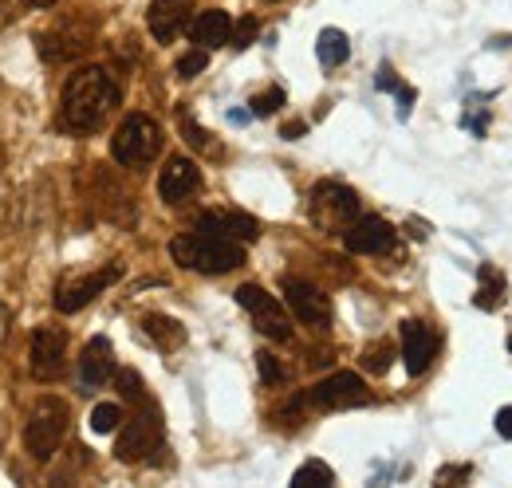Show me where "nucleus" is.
I'll return each instance as SVG.
<instances>
[{
    "mask_svg": "<svg viewBox=\"0 0 512 488\" xmlns=\"http://www.w3.org/2000/svg\"><path fill=\"white\" fill-rule=\"evenodd\" d=\"M119 107V87L103 67H79L75 75H67L64 103H60V119L75 134H91L111 119V111Z\"/></svg>",
    "mask_w": 512,
    "mask_h": 488,
    "instance_id": "f257e3e1",
    "label": "nucleus"
},
{
    "mask_svg": "<svg viewBox=\"0 0 512 488\" xmlns=\"http://www.w3.org/2000/svg\"><path fill=\"white\" fill-rule=\"evenodd\" d=\"M170 256L193 268V272H209V276H221V272H233L245 264V248L241 241H229V237H209V233H186V237H174L170 241Z\"/></svg>",
    "mask_w": 512,
    "mask_h": 488,
    "instance_id": "f03ea898",
    "label": "nucleus"
},
{
    "mask_svg": "<svg viewBox=\"0 0 512 488\" xmlns=\"http://www.w3.org/2000/svg\"><path fill=\"white\" fill-rule=\"evenodd\" d=\"M67 422H71V410H67L64 398L44 394V398L32 406L28 422H24V449H28L36 461H48V457L60 449V441L67 437Z\"/></svg>",
    "mask_w": 512,
    "mask_h": 488,
    "instance_id": "7ed1b4c3",
    "label": "nucleus"
},
{
    "mask_svg": "<svg viewBox=\"0 0 512 488\" xmlns=\"http://www.w3.org/2000/svg\"><path fill=\"white\" fill-rule=\"evenodd\" d=\"M158 150H162V126L154 119H146V115H127L123 126L115 130V138H111L115 162H119V166H130V170L154 162Z\"/></svg>",
    "mask_w": 512,
    "mask_h": 488,
    "instance_id": "20e7f679",
    "label": "nucleus"
},
{
    "mask_svg": "<svg viewBox=\"0 0 512 488\" xmlns=\"http://www.w3.org/2000/svg\"><path fill=\"white\" fill-rule=\"evenodd\" d=\"M67 359V331L56 323H44L32 331V347H28V366L36 382H56L64 374Z\"/></svg>",
    "mask_w": 512,
    "mask_h": 488,
    "instance_id": "39448f33",
    "label": "nucleus"
},
{
    "mask_svg": "<svg viewBox=\"0 0 512 488\" xmlns=\"http://www.w3.org/2000/svg\"><path fill=\"white\" fill-rule=\"evenodd\" d=\"M359 217V197L355 189L347 185H335V182H323L316 185L312 193V221L323 225V229H343Z\"/></svg>",
    "mask_w": 512,
    "mask_h": 488,
    "instance_id": "423d86ee",
    "label": "nucleus"
},
{
    "mask_svg": "<svg viewBox=\"0 0 512 488\" xmlns=\"http://www.w3.org/2000/svg\"><path fill=\"white\" fill-rule=\"evenodd\" d=\"M237 304L245 307V311H253L256 319V331L260 335H268V339H292V323H288V315L280 311V304L264 292V288H256V284H241L237 288Z\"/></svg>",
    "mask_w": 512,
    "mask_h": 488,
    "instance_id": "0eeeda50",
    "label": "nucleus"
},
{
    "mask_svg": "<svg viewBox=\"0 0 512 488\" xmlns=\"http://www.w3.org/2000/svg\"><path fill=\"white\" fill-rule=\"evenodd\" d=\"M123 276V264H107V268H99V272H91V276H71V280H60V288H56V307L71 315V311H79V307H87L103 288H111L115 280Z\"/></svg>",
    "mask_w": 512,
    "mask_h": 488,
    "instance_id": "6e6552de",
    "label": "nucleus"
},
{
    "mask_svg": "<svg viewBox=\"0 0 512 488\" xmlns=\"http://www.w3.org/2000/svg\"><path fill=\"white\" fill-rule=\"evenodd\" d=\"M371 394H367V382L351 370H339L331 378H323L312 386V402L320 410H351V406H363Z\"/></svg>",
    "mask_w": 512,
    "mask_h": 488,
    "instance_id": "1a4fd4ad",
    "label": "nucleus"
},
{
    "mask_svg": "<svg viewBox=\"0 0 512 488\" xmlns=\"http://www.w3.org/2000/svg\"><path fill=\"white\" fill-rule=\"evenodd\" d=\"M284 300L292 307V315L300 323H308V327H327L331 323V300L323 296L316 284H308V280L288 276L284 280Z\"/></svg>",
    "mask_w": 512,
    "mask_h": 488,
    "instance_id": "9d476101",
    "label": "nucleus"
},
{
    "mask_svg": "<svg viewBox=\"0 0 512 488\" xmlns=\"http://www.w3.org/2000/svg\"><path fill=\"white\" fill-rule=\"evenodd\" d=\"M343 244L355 252V256H383L394 248V225L383 217H355L343 233Z\"/></svg>",
    "mask_w": 512,
    "mask_h": 488,
    "instance_id": "9b49d317",
    "label": "nucleus"
},
{
    "mask_svg": "<svg viewBox=\"0 0 512 488\" xmlns=\"http://www.w3.org/2000/svg\"><path fill=\"white\" fill-rule=\"evenodd\" d=\"M398 335H402V363H406V370L410 374H426L430 363H434V351H438L434 331L422 319H406L398 327Z\"/></svg>",
    "mask_w": 512,
    "mask_h": 488,
    "instance_id": "f8f14e48",
    "label": "nucleus"
},
{
    "mask_svg": "<svg viewBox=\"0 0 512 488\" xmlns=\"http://www.w3.org/2000/svg\"><path fill=\"white\" fill-rule=\"evenodd\" d=\"M197 8V0H154L146 12V24L154 32L158 44H174L178 32L190 24V12Z\"/></svg>",
    "mask_w": 512,
    "mask_h": 488,
    "instance_id": "ddd939ff",
    "label": "nucleus"
},
{
    "mask_svg": "<svg viewBox=\"0 0 512 488\" xmlns=\"http://www.w3.org/2000/svg\"><path fill=\"white\" fill-rule=\"evenodd\" d=\"M197 185H201V170L193 166L190 158H170L166 170L158 174V193H162V201H170V205H178V201H186L190 193H197Z\"/></svg>",
    "mask_w": 512,
    "mask_h": 488,
    "instance_id": "4468645a",
    "label": "nucleus"
},
{
    "mask_svg": "<svg viewBox=\"0 0 512 488\" xmlns=\"http://www.w3.org/2000/svg\"><path fill=\"white\" fill-rule=\"evenodd\" d=\"M197 233H209V237H229V241L249 244L260 237V225H256L249 213H205L197 221Z\"/></svg>",
    "mask_w": 512,
    "mask_h": 488,
    "instance_id": "2eb2a0df",
    "label": "nucleus"
},
{
    "mask_svg": "<svg viewBox=\"0 0 512 488\" xmlns=\"http://www.w3.org/2000/svg\"><path fill=\"white\" fill-rule=\"evenodd\" d=\"M115 374V351L103 335H95L87 347H83V359H79V378L87 390H99L107 378Z\"/></svg>",
    "mask_w": 512,
    "mask_h": 488,
    "instance_id": "dca6fc26",
    "label": "nucleus"
},
{
    "mask_svg": "<svg viewBox=\"0 0 512 488\" xmlns=\"http://www.w3.org/2000/svg\"><path fill=\"white\" fill-rule=\"evenodd\" d=\"M154 445H158V422H150V418H134L123 426V437H119V445H115V457L119 461H142L146 453H154Z\"/></svg>",
    "mask_w": 512,
    "mask_h": 488,
    "instance_id": "f3484780",
    "label": "nucleus"
},
{
    "mask_svg": "<svg viewBox=\"0 0 512 488\" xmlns=\"http://www.w3.org/2000/svg\"><path fill=\"white\" fill-rule=\"evenodd\" d=\"M229 32H233V20H229V12H221V8H209V12H197L190 24V36L197 48H221V44H229Z\"/></svg>",
    "mask_w": 512,
    "mask_h": 488,
    "instance_id": "a211bd4d",
    "label": "nucleus"
},
{
    "mask_svg": "<svg viewBox=\"0 0 512 488\" xmlns=\"http://www.w3.org/2000/svg\"><path fill=\"white\" fill-rule=\"evenodd\" d=\"M477 276H481L477 307H481V311H497V307L505 304V276H501L493 264H481V268H477Z\"/></svg>",
    "mask_w": 512,
    "mask_h": 488,
    "instance_id": "6ab92c4d",
    "label": "nucleus"
},
{
    "mask_svg": "<svg viewBox=\"0 0 512 488\" xmlns=\"http://www.w3.org/2000/svg\"><path fill=\"white\" fill-rule=\"evenodd\" d=\"M142 327H146V335H150V339H158V347H162V351H170V347H178V343L186 339L182 323H178V319H166V315H146V319H142Z\"/></svg>",
    "mask_w": 512,
    "mask_h": 488,
    "instance_id": "aec40b11",
    "label": "nucleus"
},
{
    "mask_svg": "<svg viewBox=\"0 0 512 488\" xmlns=\"http://www.w3.org/2000/svg\"><path fill=\"white\" fill-rule=\"evenodd\" d=\"M316 56H320L323 67H339V63L351 56V44L339 28H323L320 32V44H316Z\"/></svg>",
    "mask_w": 512,
    "mask_h": 488,
    "instance_id": "412c9836",
    "label": "nucleus"
},
{
    "mask_svg": "<svg viewBox=\"0 0 512 488\" xmlns=\"http://www.w3.org/2000/svg\"><path fill=\"white\" fill-rule=\"evenodd\" d=\"M335 485V473L323 465V461H308V465H300L296 469V477H292V488H331Z\"/></svg>",
    "mask_w": 512,
    "mask_h": 488,
    "instance_id": "4be33fe9",
    "label": "nucleus"
},
{
    "mask_svg": "<svg viewBox=\"0 0 512 488\" xmlns=\"http://www.w3.org/2000/svg\"><path fill=\"white\" fill-rule=\"evenodd\" d=\"M119 426H123V406L119 402H103V406L91 410V429L95 433H111V429Z\"/></svg>",
    "mask_w": 512,
    "mask_h": 488,
    "instance_id": "5701e85b",
    "label": "nucleus"
},
{
    "mask_svg": "<svg viewBox=\"0 0 512 488\" xmlns=\"http://www.w3.org/2000/svg\"><path fill=\"white\" fill-rule=\"evenodd\" d=\"M256 32H260V20H256V16H245V20L229 32V48H237V52H241V48H249V44L256 40Z\"/></svg>",
    "mask_w": 512,
    "mask_h": 488,
    "instance_id": "b1692460",
    "label": "nucleus"
},
{
    "mask_svg": "<svg viewBox=\"0 0 512 488\" xmlns=\"http://www.w3.org/2000/svg\"><path fill=\"white\" fill-rule=\"evenodd\" d=\"M253 115H260V119H268V115H276L280 107H284V91L280 87H272V91H264V95H256L253 103Z\"/></svg>",
    "mask_w": 512,
    "mask_h": 488,
    "instance_id": "393cba45",
    "label": "nucleus"
},
{
    "mask_svg": "<svg viewBox=\"0 0 512 488\" xmlns=\"http://www.w3.org/2000/svg\"><path fill=\"white\" fill-rule=\"evenodd\" d=\"M205 67H209V52L197 48V52H186V56L178 60V75H182V79H193V75H201Z\"/></svg>",
    "mask_w": 512,
    "mask_h": 488,
    "instance_id": "a878e982",
    "label": "nucleus"
},
{
    "mask_svg": "<svg viewBox=\"0 0 512 488\" xmlns=\"http://www.w3.org/2000/svg\"><path fill=\"white\" fill-rule=\"evenodd\" d=\"M256 366H260V378H264V382H284V366H280L276 355L260 351V355H256Z\"/></svg>",
    "mask_w": 512,
    "mask_h": 488,
    "instance_id": "bb28decb",
    "label": "nucleus"
},
{
    "mask_svg": "<svg viewBox=\"0 0 512 488\" xmlns=\"http://www.w3.org/2000/svg\"><path fill=\"white\" fill-rule=\"evenodd\" d=\"M390 355H394V351H390L386 343H379V347H371V351L363 355V366H367V370H375V374H386V366H390Z\"/></svg>",
    "mask_w": 512,
    "mask_h": 488,
    "instance_id": "cd10ccee",
    "label": "nucleus"
},
{
    "mask_svg": "<svg viewBox=\"0 0 512 488\" xmlns=\"http://www.w3.org/2000/svg\"><path fill=\"white\" fill-rule=\"evenodd\" d=\"M182 130L190 134V142L197 146V150H205V146H209V134H205L201 126H193V119H182Z\"/></svg>",
    "mask_w": 512,
    "mask_h": 488,
    "instance_id": "c85d7f7f",
    "label": "nucleus"
},
{
    "mask_svg": "<svg viewBox=\"0 0 512 488\" xmlns=\"http://www.w3.org/2000/svg\"><path fill=\"white\" fill-rule=\"evenodd\" d=\"M8 331H12V307L0 304V347L8 343Z\"/></svg>",
    "mask_w": 512,
    "mask_h": 488,
    "instance_id": "c756f323",
    "label": "nucleus"
},
{
    "mask_svg": "<svg viewBox=\"0 0 512 488\" xmlns=\"http://www.w3.org/2000/svg\"><path fill=\"white\" fill-rule=\"evenodd\" d=\"M497 433H501V437H512V406L497 410Z\"/></svg>",
    "mask_w": 512,
    "mask_h": 488,
    "instance_id": "7c9ffc66",
    "label": "nucleus"
},
{
    "mask_svg": "<svg viewBox=\"0 0 512 488\" xmlns=\"http://www.w3.org/2000/svg\"><path fill=\"white\" fill-rule=\"evenodd\" d=\"M12 16H16V12H12V4H4V0H0V32L12 24Z\"/></svg>",
    "mask_w": 512,
    "mask_h": 488,
    "instance_id": "2f4dec72",
    "label": "nucleus"
},
{
    "mask_svg": "<svg viewBox=\"0 0 512 488\" xmlns=\"http://www.w3.org/2000/svg\"><path fill=\"white\" fill-rule=\"evenodd\" d=\"M304 130H308V126H304V122H288V126H284V138H300V134H304Z\"/></svg>",
    "mask_w": 512,
    "mask_h": 488,
    "instance_id": "473e14b6",
    "label": "nucleus"
},
{
    "mask_svg": "<svg viewBox=\"0 0 512 488\" xmlns=\"http://www.w3.org/2000/svg\"><path fill=\"white\" fill-rule=\"evenodd\" d=\"M20 4H28V8H52V4H60V0H20Z\"/></svg>",
    "mask_w": 512,
    "mask_h": 488,
    "instance_id": "72a5a7b5",
    "label": "nucleus"
},
{
    "mask_svg": "<svg viewBox=\"0 0 512 488\" xmlns=\"http://www.w3.org/2000/svg\"><path fill=\"white\" fill-rule=\"evenodd\" d=\"M509 351H512V335H509Z\"/></svg>",
    "mask_w": 512,
    "mask_h": 488,
    "instance_id": "f704fd0d",
    "label": "nucleus"
}]
</instances>
